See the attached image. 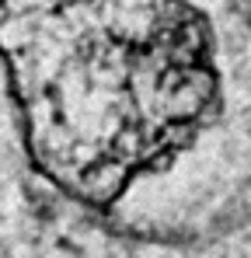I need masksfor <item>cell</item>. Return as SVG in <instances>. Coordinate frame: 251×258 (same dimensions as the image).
<instances>
[{"mask_svg": "<svg viewBox=\"0 0 251 258\" xmlns=\"http://www.w3.org/2000/svg\"><path fill=\"white\" fill-rule=\"evenodd\" d=\"M0 59L35 171L91 210L206 161L251 203V4L0 0Z\"/></svg>", "mask_w": 251, "mask_h": 258, "instance_id": "obj_1", "label": "cell"}]
</instances>
